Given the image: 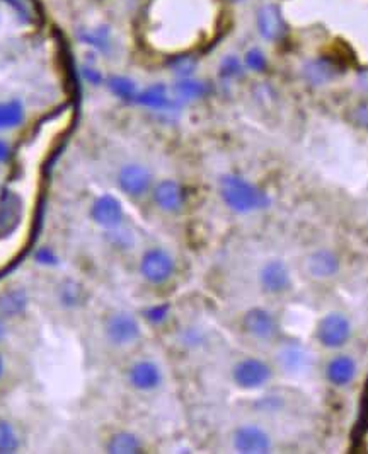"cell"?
I'll list each match as a JSON object with an SVG mask.
<instances>
[{
    "instance_id": "6da1fadb",
    "label": "cell",
    "mask_w": 368,
    "mask_h": 454,
    "mask_svg": "<svg viewBox=\"0 0 368 454\" xmlns=\"http://www.w3.org/2000/svg\"><path fill=\"white\" fill-rule=\"evenodd\" d=\"M220 195L227 207L240 213L260 211L270 203L268 196L260 188L239 176H223L220 181Z\"/></svg>"
},
{
    "instance_id": "7a4b0ae2",
    "label": "cell",
    "mask_w": 368,
    "mask_h": 454,
    "mask_svg": "<svg viewBox=\"0 0 368 454\" xmlns=\"http://www.w3.org/2000/svg\"><path fill=\"white\" fill-rule=\"evenodd\" d=\"M352 337V325L341 313H331L324 316L317 326V338L324 347L339 348Z\"/></svg>"
},
{
    "instance_id": "3957f363",
    "label": "cell",
    "mask_w": 368,
    "mask_h": 454,
    "mask_svg": "<svg viewBox=\"0 0 368 454\" xmlns=\"http://www.w3.org/2000/svg\"><path fill=\"white\" fill-rule=\"evenodd\" d=\"M140 272L148 282L164 283L174 273L173 256L168 251L159 250V248L147 251L142 261H140Z\"/></svg>"
},
{
    "instance_id": "277c9868",
    "label": "cell",
    "mask_w": 368,
    "mask_h": 454,
    "mask_svg": "<svg viewBox=\"0 0 368 454\" xmlns=\"http://www.w3.org/2000/svg\"><path fill=\"white\" fill-rule=\"evenodd\" d=\"M234 381L244 390H256L265 386L271 378V369L266 362L260 359H244L234 368Z\"/></svg>"
},
{
    "instance_id": "5b68a950",
    "label": "cell",
    "mask_w": 368,
    "mask_h": 454,
    "mask_svg": "<svg viewBox=\"0 0 368 454\" xmlns=\"http://www.w3.org/2000/svg\"><path fill=\"white\" fill-rule=\"evenodd\" d=\"M106 337L115 345H130L140 337L138 321L128 313H116L106 321Z\"/></svg>"
},
{
    "instance_id": "8992f818",
    "label": "cell",
    "mask_w": 368,
    "mask_h": 454,
    "mask_svg": "<svg viewBox=\"0 0 368 454\" xmlns=\"http://www.w3.org/2000/svg\"><path fill=\"white\" fill-rule=\"evenodd\" d=\"M234 448L245 454L268 453L271 449V439L261 427L242 425L234 434Z\"/></svg>"
},
{
    "instance_id": "52a82bcc",
    "label": "cell",
    "mask_w": 368,
    "mask_h": 454,
    "mask_svg": "<svg viewBox=\"0 0 368 454\" xmlns=\"http://www.w3.org/2000/svg\"><path fill=\"white\" fill-rule=\"evenodd\" d=\"M91 217L96 224L108 227V229L120 226V222L123 221V208L120 200L115 198L113 195L99 196L94 205H92Z\"/></svg>"
},
{
    "instance_id": "ba28073f",
    "label": "cell",
    "mask_w": 368,
    "mask_h": 454,
    "mask_svg": "<svg viewBox=\"0 0 368 454\" xmlns=\"http://www.w3.org/2000/svg\"><path fill=\"white\" fill-rule=\"evenodd\" d=\"M150 173L140 164H128L120 171L118 183L120 188L130 196L143 195L150 186Z\"/></svg>"
},
{
    "instance_id": "9c48e42d",
    "label": "cell",
    "mask_w": 368,
    "mask_h": 454,
    "mask_svg": "<svg viewBox=\"0 0 368 454\" xmlns=\"http://www.w3.org/2000/svg\"><path fill=\"white\" fill-rule=\"evenodd\" d=\"M261 287L270 294H280L290 286V272L282 260H271L261 268Z\"/></svg>"
},
{
    "instance_id": "30bf717a",
    "label": "cell",
    "mask_w": 368,
    "mask_h": 454,
    "mask_svg": "<svg viewBox=\"0 0 368 454\" xmlns=\"http://www.w3.org/2000/svg\"><path fill=\"white\" fill-rule=\"evenodd\" d=\"M244 330L257 340H270L276 331L273 316L266 309L254 308L244 316Z\"/></svg>"
},
{
    "instance_id": "8fae6325",
    "label": "cell",
    "mask_w": 368,
    "mask_h": 454,
    "mask_svg": "<svg viewBox=\"0 0 368 454\" xmlns=\"http://www.w3.org/2000/svg\"><path fill=\"white\" fill-rule=\"evenodd\" d=\"M162 381L160 369L150 360H140L131 365L130 369V383L131 386L140 391L155 390Z\"/></svg>"
},
{
    "instance_id": "7c38bea8",
    "label": "cell",
    "mask_w": 368,
    "mask_h": 454,
    "mask_svg": "<svg viewBox=\"0 0 368 454\" xmlns=\"http://www.w3.org/2000/svg\"><path fill=\"white\" fill-rule=\"evenodd\" d=\"M305 270L314 278H329L339 270V260L332 251L319 250L307 256Z\"/></svg>"
},
{
    "instance_id": "4fadbf2b",
    "label": "cell",
    "mask_w": 368,
    "mask_h": 454,
    "mask_svg": "<svg viewBox=\"0 0 368 454\" xmlns=\"http://www.w3.org/2000/svg\"><path fill=\"white\" fill-rule=\"evenodd\" d=\"M153 200L159 208L165 212H178L184 203V195L181 186L176 181H160L153 190Z\"/></svg>"
},
{
    "instance_id": "5bb4252c",
    "label": "cell",
    "mask_w": 368,
    "mask_h": 454,
    "mask_svg": "<svg viewBox=\"0 0 368 454\" xmlns=\"http://www.w3.org/2000/svg\"><path fill=\"white\" fill-rule=\"evenodd\" d=\"M257 28H260V33L266 39H278L282 36L285 24L282 14H280V9L273 6V4L262 6L257 11Z\"/></svg>"
},
{
    "instance_id": "9a60e30c",
    "label": "cell",
    "mask_w": 368,
    "mask_h": 454,
    "mask_svg": "<svg viewBox=\"0 0 368 454\" xmlns=\"http://www.w3.org/2000/svg\"><path fill=\"white\" fill-rule=\"evenodd\" d=\"M357 374V364L352 357L337 355L332 359L326 368V376L334 386H346L354 379Z\"/></svg>"
},
{
    "instance_id": "2e32d148",
    "label": "cell",
    "mask_w": 368,
    "mask_h": 454,
    "mask_svg": "<svg viewBox=\"0 0 368 454\" xmlns=\"http://www.w3.org/2000/svg\"><path fill=\"white\" fill-rule=\"evenodd\" d=\"M28 306V296L23 289H9L0 294V314L12 318L21 314Z\"/></svg>"
},
{
    "instance_id": "e0dca14e",
    "label": "cell",
    "mask_w": 368,
    "mask_h": 454,
    "mask_svg": "<svg viewBox=\"0 0 368 454\" xmlns=\"http://www.w3.org/2000/svg\"><path fill=\"white\" fill-rule=\"evenodd\" d=\"M108 451L111 454H135L142 451V443L131 432H118L109 439Z\"/></svg>"
},
{
    "instance_id": "ac0fdd59",
    "label": "cell",
    "mask_w": 368,
    "mask_h": 454,
    "mask_svg": "<svg viewBox=\"0 0 368 454\" xmlns=\"http://www.w3.org/2000/svg\"><path fill=\"white\" fill-rule=\"evenodd\" d=\"M24 120L23 104L19 101L0 103V130L14 128L19 126Z\"/></svg>"
},
{
    "instance_id": "d6986e66",
    "label": "cell",
    "mask_w": 368,
    "mask_h": 454,
    "mask_svg": "<svg viewBox=\"0 0 368 454\" xmlns=\"http://www.w3.org/2000/svg\"><path fill=\"white\" fill-rule=\"evenodd\" d=\"M135 99H137V103L142 104V106L155 108V110H159V108H165L169 104V98H168V93H165V87L160 86V84L148 87L147 91L137 94V98Z\"/></svg>"
},
{
    "instance_id": "ffe728a7",
    "label": "cell",
    "mask_w": 368,
    "mask_h": 454,
    "mask_svg": "<svg viewBox=\"0 0 368 454\" xmlns=\"http://www.w3.org/2000/svg\"><path fill=\"white\" fill-rule=\"evenodd\" d=\"M336 76V69L332 67L326 60H317V62L309 64L305 67V77L309 79L312 84H322V82L331 81Z\"/></svg>"
},
{
    "instance_id": "44dd1931",
    "label": "cell",
    "mask_w": 368,
    "mask_h": 454,
    "mask_svg": "<svg viewBox=\"0 0 368 454\" xmlns=\"http://www.w3.org/2000/svg\"><path fill=\"white\" fill-rule=\"evenodd\" d=\"M280 360H282V365L285 370H299L302 368H305V362H307V355L304 353V350L297 347H287L285 350L280 353Z\"/></svg>"
},
{
    "instance_id": "7402d4cb",
    "label": "cell",
    "mask_w": 368,
    "mask_h": 454,
    "mask_svg": "<svg viewBox=\"0 0 368 454\" xmlns=\"http://www.w3.org/2000/svg\"><path fill=\"white\" fill-rule=\"evenodd\" d=\"M205 91H207V87L201 84L200 81H191V79H184V81H179L174 86V93L181 99H196L203 96Z\"/></svg>"
},
{
    "instance_id": "603a6c76",
    "label": "cell",
    "mask_w": 368,
    "mask_h": 454,
    "mask_svg": "<svg viewBox=\"0 0 368 454\" xmlns=\"http://www.w3.org/2000/svg\"><path fill=\"white\" fill-rule=\"evenodd\" d=\"M109 89L113 91L116 96H120L123 99H135L137 98V87H135L133 81H130L128 77L115 76L108 81Z\"/></svg>"
},
{
    "instance_id": "cb8c5ba5",
    "label": "cell",
    "mask_w": 368,
    "mask_h": 454,
    "mask_svg": "<svg viewBox=\"0 0 368 454\" xmlns=\"http://www.w3.org/2000/svg\"><path fill=\"white\" fill-rule=\"evenodd\" d=\"M19 448V439H17L14 429L9 422L0 420V454L16 453Z\"/></svg>"
},
{
    "instance_id": "d4e9b609",
    "label": "cell",
    "mask_w": 368,
    "mask_h": 454,
    "mask_svg": "<svg viewBox=\"0 0 368 454\" xmlns=\"http://www.w3.org/2000/svg\"><path fill=\"white\" fill-rule=\"evenodd\" d=\"M352 120L357 126L368 130V101H363L353 108Z\"/></svg>"
},
{
    "instance_id": "484cf974",
    "label": "cell",
    "mask_w": 368,
    "mask_h": 454,
    "mask_svg": "<svg viewBox=\"0 0 368 454\" xmlns=\"http://www.w3.org/2000/svg\"><path fill=\"white\" fill-rule=\"evenodd\" d=\"M245 64H247V67L252 69V71H262L266 65L265 55H262L260 50L247 51V55H245Z\"/></svg>"
},
{
    "instance_id": "4316f807",
    "label": "cell",
    "mask_w": 368,
    "mask_h": 454,
    "mask_svg": "<svg viewBox=\"0 0 368 454\" xmlns=\"http://www.w3.org/2000/svg\"><path fill=\"white\" fill-rule=\"evenodd\" d=\"M168 306H155V308H150L148 311L145 313L147 320L152 321V323H160L162 320H164L165 316H168Z\"/></svg>"
},
{
    "instance_id": "83f0119b",
    "label": "cell",
    "mask_w": 368,
    "mask_h": 454,
    "mask_svg": "<svg viewBox=\"0 0 368 454\" xmlns=\"http://www.w3.org/2000/svg\"><path fill=\"white\" fill-rule=\"evenodd\" d=\"M34 258H36V261H39V263H45V265L56 263V256L53 255V251L48 250V248H39L36 255H34Z\"/></svg>"
},
{
    "instance_id": "f1b7e54d",
    "label": "cell",
    "mask_w": 368,
    "mask_h": 454,
    "mask_svg": "<svg viewBox=\"0 0 368 454\" xmlns=\"http://www.w3.org/2000/svg\"><path fill=\"white\" fill-rule=\"evenodd\" d=\"M239 71H240V65L237 62V59H234V56L227 59L225 62H223V65H222V74H223V76H227V77L235 76V74H239Z\"/></svg>"
},
{
    "instance_id": "f546056e",
    "label": "cell",
    "mask_w": 368,
    "mask_h": 454,
    "mask_svg": "<svg viewBox=\"0 0 368 454\" xmlns=\"http://www.w3.org/2000/svg\"><path fill=\"white\" fill-rule=\"evenodd\" d=\"M193 67H195V64H193L190 59H181L178 60L176 65H174V71L181 74V76H190V74L193 72Z\"/></svg>"
},
{
    "instance_id": "4dcf8cb0",
    "label": "cell",
    "mask_w": 368,
    "mask_h": 454,
    "mask_svg": "<svg viewBox=\"0 0 368 454\" xmlns=\"http://www.w3.org/2000/svg\"><path fill=\"white\" fill-rule=\"evenodd\" d=\"M61 299H63V303H67V304H76L78 301V287L77 286L63 287V294H61Z\"/></svg>"
},
{
    "instance_id": "1f68e13d",
    "label": "cell",
    "mask_w": 368,
    "mask_h": 454,
    "mask_svg": "<svg viewBox=\"0 0 368 454\" xmlns=\"http://www.w3.org/2000/svg\"><path fill=\"white\" fill-rule=\"evenodd\" d=\"M9 157H11V147L7 146L6 141L0 138V163H6Z\"/></svg>"
},
{
    "instance_id": "d6a6232c",
    "label": "cell",
    "mask_w": 368,
    "mask_h": 454,
    "mask_svg": "<svg viewBox=\"0 0 368 454\" xmlns=\"http://www.w3.org/2000/svg\"><path fill=\"white\" fill-rule=\"evenodd\" d=\"M84 74H86V77L89 79L91 82H94V84H99L101 82V76L96 71H91V69H86L84 71Z\"/></svg>"
},
{
    "instance_id": "836d02e7",
    "label": "cell",
    "mask_w": 368,
    "mask_h": 454,
    "mask_svg": "<svg viewBox=\"0 0 368 454\" xmlns=\"http://www.w3.org/2000/svg\"><path fill=\"white\" fill-rule=\"evenodd\" d=\"M2 374H4V360L2 357H0V378H2Z\"/></svg>"
},
{
    "instance_id": "e575fe53",
    "label": "cell",
    "mask_w": 368,
    "mask_h": 454,
    "mask_svg": "<svg viewBox=\"0 0 368 454\" xmlns=\"http://www.w3.org/2000/svg\"><path fill=\"white\" fill-rule=\"evenodd\" d=\"M2 333H4V331H2V326H0V337H2Z\"/></svg>"
},
{
    "instance_id": "d590c367",
    "label": "cell",
    "mask_w": 368,
    "mask_h": 454,
    "mask_svg": "<svg viewBox=\"0 0 368 454\" xmlns=\"http://www.w3.org/2000/svg\"><path fill=\"white\" fill-rule=\"evenodd\" d=\"M234 2H239V0H234Z\"/></svg>"
}]
</instances>
